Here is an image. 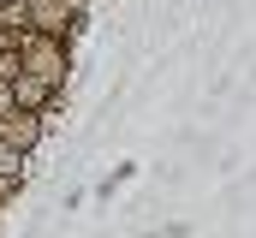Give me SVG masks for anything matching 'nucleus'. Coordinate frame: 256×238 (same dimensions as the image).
<instances>
[{
  "instance_id": "nucleus-1",
  "label": "nucleus",
  "mask_w": 256,
  "mask_h": 238,
  "mask_svg": "<svg viewBox=\"0 0 256 238\" xmlns=\"http://www.w3.org/2000/svg\"><path fill=\"white\" fill-rule=\"evenodd\" d=\"M48 84H54V78H42V72H30V78L12 72V108H42V102H48Z\"/></svg>"
},
{
  "instance_id": "nucleus-2",
  "label": "nucleus",
  "mask_w": 256,
  "mask_h": 238,
  "mask_svg": "<svg viewBox=\"0 0 256 238\" xmlns=\"http://www.w3.org/2000/svg\"><path fill=\"white\" fill-rule=\"evenodd\" d=\"M30 72H42V78H60V54H54L48 42H36V48H30Z\"/></svg>"
},
{
  "instance_id": "nucleus-3",
  "label": "nucleus",
  "mask_w": 256,
  "mask_h": 238,
  "mask_svg": "<svg viewBox=\"0 0 256 238\" xmlns=\"http://www.w3.org/2000/svg\"><path fill=\"white\" fill-rule=\"evenodd\" d=\"M30 12H36V24H42V30H54V24H60V0H30Z\"/></svg>"
},
{
  "instance_id": "nucleus-4",
  "label": "nucleus",
  "mask_w": 256,
  "mask_h": 238,
  "mask_svg": "<svg viewBox=\"0 0 256 238\" xmlns=\"http://www.w3.org/2000/svg\"><path fill=\"white\" fill-rule=\"evenodd\" d=\"M36 137V119H12V143H30Z\"/></svg>"
},
{
  "instance_id": "nucleus-5",
  "label": "nucleus",
  "mask_w": 256,
  "mask_h": 238,
  "mask_svg": "<svg viewBox=\"0 0 256 238\" xmlns=\"http://www.w3.org/2000/svg\"><path fill=\"white\" fill-rule=\"evenodd\" d=\"M6 102H12V90H6V84H0V108H6Z\"/></svg>"
},
{
  "instance_id": "nucleus-6",
  "label": "nucleus",
  "mask_w": 256,
  "mask_h": 238,
  "mask_svg": "<svg viewBox=\"0 0 256 238\" xmlns=\"http://www.w3.org/2000/svg\"><path fill=\"white\" fill-rule=\"evenodd\" d=\"M72 6H78V0H72Z\"/></svg>"
}]
</instances>
